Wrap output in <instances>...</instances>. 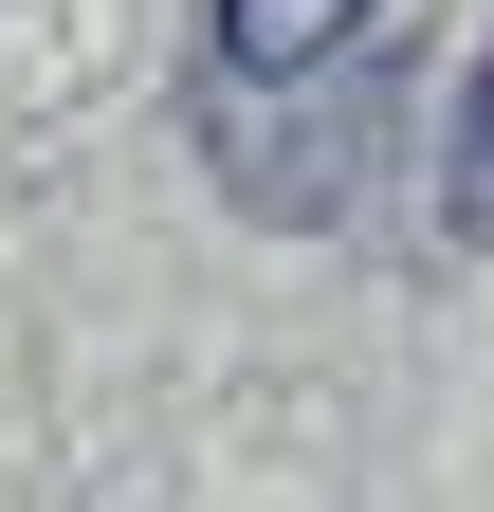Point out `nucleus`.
I'll return each instance as SVG.
<instances>
[{
  "mask_svg": "<svg viewBox=\"0 0 494 512\" xmlns=\"http://www.w3.org/2000/svg\"><path fill=\"white\" fill-rule=\"evenodd\" d=\"M366 37H385V0H220V19H202V92H366Z\"/></svg>",
  "mask_w": 494,
  "mask_h": 512,
  "instance_id": "1",
  "label": "nucleus"
},
{
  "mask_svg": "<svg viewBox=\"0 0 494 512\" xmlns=\"http://www.w3.org/2000/svg\"><path fill=\"white\" fill-rule=\"evenodd\" d=\"M458 220L494 238V55H476V110H458Z\"/></svg>",
  "mask_w": 494,
  "mask_h": 512,
  "instance_id": "2",
  "label": "nucleus"
}]
</instances>
